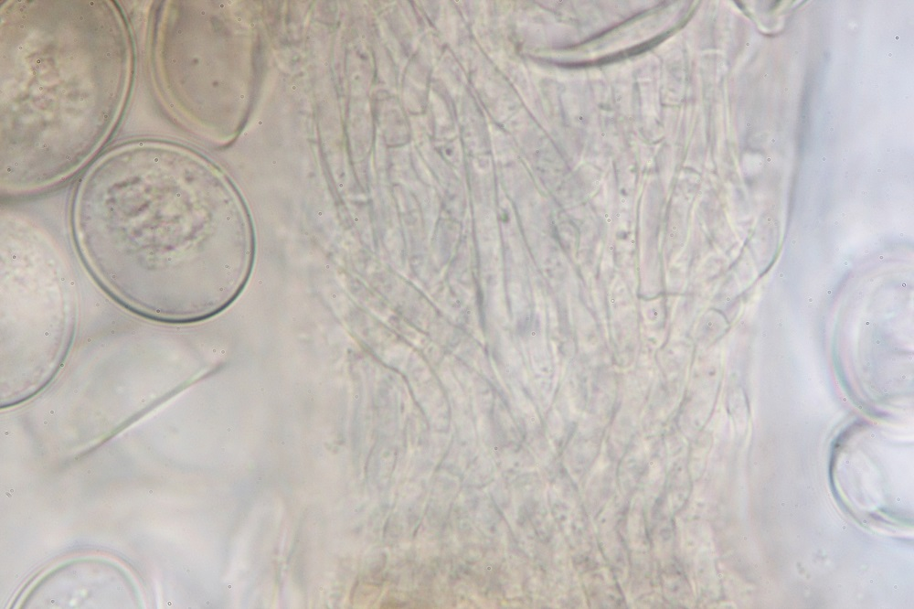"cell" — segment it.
I'll use <instances>...</instances> for the list:
<instances>
[{
  "label": "cell",
  "instance_id": "obj_1",
  "mask_svg": "<svg viewBox=\"0 0 914 609\" xmlns=\"http://www.w3.org/2000/svg\"><path fill=\"white\" fill-rule=\"evenodd\" d=\"M132 150L88 179L73 215L79 251L98 282L134 311L182 320L209 306L205 225L182 201L174 160Z\"/></svg>",
  "mask_w": 914,
  "mask_h": 609
}]
</instances>
